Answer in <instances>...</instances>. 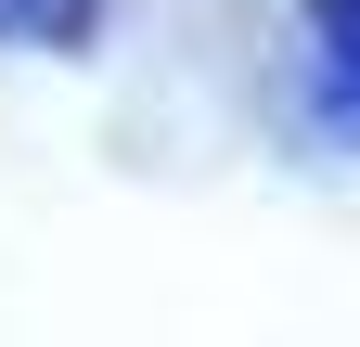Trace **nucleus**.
<instances>
[{
    "instance_id": "1",
    "label": "nucleus",
    "mask_w": 360,
    "mask_h": 347,
    "mask_svg": "<svg viewBox=\"0 0 360 347\" xmlns=\"http://www.w3.org/2000/svg\"><path fill=\"white\" fill-rule=\"evenodd\" d=\"M322 39H335L347 65H360V0H322Z\"/></svg>"
}]
</instances>
